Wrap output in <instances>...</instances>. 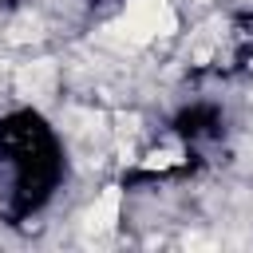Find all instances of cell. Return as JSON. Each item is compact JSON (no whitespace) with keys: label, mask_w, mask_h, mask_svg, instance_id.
<instances>
[{"label":"cell","mask_w":253,"mask_h":253,"mask_svg":"<svg viewBox=\"0 0 253 253\" xmlns=\"http://www.w3.org/2000/svg\"><path fill=\"white\" fill-rule=\"evenodd\" d=\"M119 206H123V194H119V186H107V190H103V198L91 206V213H87V225H91V229H99V233L115 229V221H119Z\"/></svg>","instance_id":"1"},{"label":"cell","mask_w":253,"mask_h":253,"mask_svg":"<svg viewBox=\"0 0 253 253\" xmlns=\"http://www.w3.org/2000/svg\"><path fill=\"white\" fill-rule=\"evenodd\" d=\"M174 162V150H154V154H146V166L154 170V166H170Z\"/></svg>","instance_id":"2"},{"label":"cell","mask_w":253,"mask_h":253,"mask_svg":"<svg viewBox=\"0 0 253 253\" xmlns=\"http://www.w3.org/2000/svg\"><path fill=\"white\" fill-rule=\"evenodd\" d=\"M202 4H206V0H202Z\"/></svg>","instance_id":"3"}]
</instances>
